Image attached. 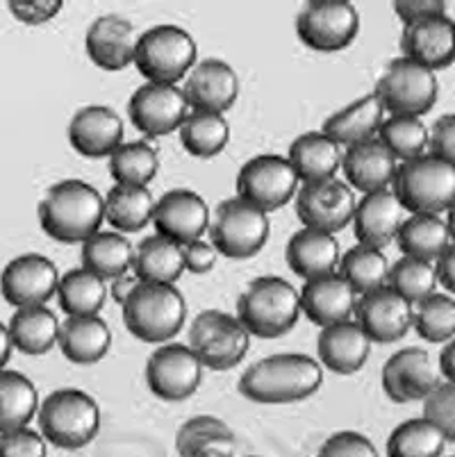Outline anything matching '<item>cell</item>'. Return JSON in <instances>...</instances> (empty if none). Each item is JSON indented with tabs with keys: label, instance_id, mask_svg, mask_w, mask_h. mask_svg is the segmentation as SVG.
<instances>
[{
	"label": "cell",
	"instance_id": "obj_1",
	"mask_svg": "<svg viewBox=\"0 0 455 457\" xmlns=\"http://www.w3.org/2000/svg\"><path fill=\"white\" fill-rule=\"evenodd\" d=\"M324 369L315 357L303 353L269 355L240 378V394L257 405H290L319 392Z\"/></svg>",
	"mask_w": 455,
	"mask_h": 457
},
{
	"label": "cell",
	"instance_id": "obj_2",
	"mask_svg": "<svg viewBox=\"0 0 455 457\" xmlns=\"http://www.w3.org/2000/svg\"><path fill=\"white\" fill-rule=\"evenodd\" d=\"M105 221V198L89 182L69 178L46 191L39 203L41 230L60 244H82Z\"/></svg>",
	"mask_w": 455,
	"mask_h": 457
},
{
	"label": "cell",
	"instance_id": "obj_3",
	"mask_svg": "<svg viewBox=\"0 0 455 457\" xmlns=\"http://www.w3.org/2000/svg\"><path fill=\"white\" fill-rule=\"evenodd\" d=\"M123 323L137 339L146 344H169L182 330L187 301L175 285L137 282L123 303Z\"/></svg>",
	"mask_w": 455,
	"mask_h": 457
},
{
	"label": "cell",
	"instance_id": "obj_4",
	"mask_svg": "<svg viewBox=\"0 0 455 457\" xmlns=\"http://www.w3.org/2000/svg\"><path fill=\"white\" fill-rule=\"evenodd\" d=\"M299 289L285 278H256L237 301V319L244 323L249 335H256L260 339H275V337L287 335L299 323Z\"/></svg>",
	"mask_w": 455,
	"mask_h": 457
},
{
	"label": "cell",
	"instance_id": "obj_5",
	"mask_svg": "<svg viewBox=\"0 0 455 457\" xmlns=\"http://www.w3.org/2000/svg\"><path fill=\"white\" fill-rule=\"evenodd\" d=\"M392 194L410 214H442L455 201V162L426 153L396 166Z\"/></svg>",
	"mask_w": 455,
	"mask_h": 457
},
{
	"label": "cell",
	"instance_id": "obj_6",
	"mask_svg": "<svg viewBox=\"0 0 455 457\" xmlns=\"http://www.w3.org/2000/svg\"><path fill=\"white\" fill-rule=\"evenodd\" d=\"M37 421L46 442L64 451H78L89 446L98 435L100 407L82 389H57L41 401Z\"/></svg>",
	"mask_w": 455,
	"mask_h": 457
},
{
	"label": "cell",
	"instance_id": "obj_7",
	"mask_svg": "<svg viewBox=\"0 0 455 457\" xmlns=\"http://www.w3.org/2000/svg\"><path fill=\"white\" fill-rule=\"evenodd\" d=\"M196 41L181 26H156L137 37L135 62L146 82L178 85L196 64Z\"/></svg>",
	"mask_w": 455,
	"mask_h": 457
},
{
	"label": "cell",
	"instance_id": "obj_8",
	"mask_svg": "<svg viewBox=\"0 0 455 457\" xmlns=\"http://www.w3.org/2000/svg\"><path fill=\"white\" fill-rule=\"evenodd\" d=\"M187 346L203 367L212 371H231L249 353L250 335L237 314L206 310L191 321Z\"/></svg>",
	"mask_w": 455,
	"mask_h": 457
},
{
	"label": "cell",
	"instance_id": "obj_9",
	"mask_svg": "<svg viewBox=\"0 0 455 457\" xmlns=\"http://www.w3.org/2000/svg\"><path fill=\"white\" fill-rule=\"evenodd\" d=\"M207 230L210 244L221 257L249 260L265 248L271 223L265 212L235 196L221 203Z\"/></svg>",
	"mask_w": 455,
	"mask_h": 457
},
{
	"label": "cell",
	"instance_id": "obj_10",
	"mask_svg": "<svg viewBox=\"0 0 455 457\" xmlns=\"http://www.w3.org/2000/svg\"><path fill=\"white\" fill-rule=\"evenodd\" d=\"M374 96L381 101L385 114L390 116H424L433 110L440 96V82L433 71L396 57L390 62L378 82Z\"/></svg>",
	"mask_w": 455,
	"mask_h": 457
},
{
	"label": "cell",
	"instance_id": "obj_11",
	"mask_svg": "<svg viewBox=\"0 0 455 457\" xmlns=\"http://www.w3.org/2000/svg\"><path fill=\"white\" fill-rule=\"evenodd\" d=\"M360 32V14L349 0H310L296 16L300 44L319 53L344 51Z\"/></svg>",
	"mask_w": 455,
	"mask_h": 457
},
{
	"label": "cell",
	"instance_id": "obj_12",
	"mask_svg": "<svg viewBox=\"0 0 455 457\" xmlns=\"http://www.w3.org/2000/svg\"><path fill=\"white\" fill-rule=\"evenodd\" d=\"M299 178L282 155L250 157L237 173V196L266 212L285 207L299 191Z\"/></svg>",
	"mask_w": 455,
	"mask_h": 457
},
{
	"label": "cell",
	"instance_id": "obj_13",
	"mask_svg": "<svg viewBox=\"0 0 455 457\" xmlns=\"http://www.w3.org/2000/svg\"><path fill=\"white\" fill-rule=\"evenodd\" d=\"M203 369L190 346L162 344L146 362V385L162 401L181 403L198 392Z\"/></svg>",
	"mask_w": 455,
	"mask_h": 457
},
{
	"label": "cell",
	"instance_id": "obj_14",
	"mask_svg": "<svg viewBox=\"0 0 455 457\" xmlns=\"http://www.w3.org/2000/svg\"><path fill=\"white\" fill-rule=\"evenodd\" d=\"M294 198L296 216L303 228L328 232V235H335L349 226L358 203L353 189L337 178L303 185Z\"/></svg>",
	"mask_w": 455,
	"mask_h": 457
},
{
	"label": "cell",
	"instance_id": "obj_15",
	"mask_svg": "<svg viewBox=\"0 0 455 457\" xmlns=\"http://www.w3.org/2000/svg\"><path fill=\"white\" fill-rule=\"evenodd\" d=\"M60 269L41 253H23L7 262L0 276V294L12 307L46 305L57 294Z\"/></svg>",
	"mask_w": 455,
	"mask_h": 457
},
{
	"label": "cell",
	"instance_id": "obj_16",
	"mask_svg": "<svg viewBox=\"0 0 455 457\" xmlns=\"http://www.w3.org/2000/svg\"><path fill=\"white\" fill-rule=\"evenodd\" d=\"M187 114L190 105L178 85L146 82L128 101V116L132 126L146 137H166L181 130Z\"/></svg>",
	"mask_w": 455,
	"mask_h": 457
},
{
	"label": "cell",
	"instance_id": "obj_17",
	"mask_svg": "<svg viewBox=\"0 0 455 457\" xmlns=\"http://www.w3.org/2000/svg\"><path fill=\"white\" fill-rule=\"evenodd\" d=\"M383 389L394 403L424 401L440 385L442 376L431 353L424 348H400L383 367Z\"/></svg>",
	"mask_w": 455,
	"mask_h": 457
},
{
	"label": "cell",
	"instance_id": "obj_18",
	"mask_svg": "<svg viewBox=\"0 0 455 457\" xmlns=\"http://www.w3.org/2000/svg\"><path fill=\"white\" fill-rule=\"evenodd\" d=\"M153 226L157 235L166 237L178 246L203 239L210 228V207L206 198L191 189H171L153 210Z\"/></svg>",
	"mask_w": 455,
	"mask_h": 457
},
{
	"label": "cell",
	"instance_id": "obj_19",
	"mask_svg": "<svg viewBox=\"0 0 455 457\" xmlns=\"http://www.w3.org/2000/svg\"><path fill=\"white\" fill-rule=\"evenodd\" d=\"M182 94L191 112L223 114L240 98V76L228 62L207 57L187 73Z\"/></svg>",
	"mask_w": 455,
	"mask_h": 457
},
{
	"label": "cell",
	"instance_id": "obj_20",
	"mask_svg": "<svg viewBox=\"0 0 455 457\" xmlns=\"http://www.w3.org/2000/svg\"><path fill=\"white\" fill-rule=\"evenodd\" d=\"M412 310L415 305L403 301L385 285L369 294H362L356 301L353 314L371 344H394L403 339L412 328Z\"/></svg>",
	"mask_w": 455,
	"mask_h": 457
},
{
	"label": "cell",
	"instance_id": "obj_21",
	"mask_svg": "<svg viewBox=\"0 0 455 457\" xmlns=\"http://www.w3.org/2000/svg\"><path fill=\"white\" fill-rule=\"evenodd\" d=\"M66 135L82 157H110L123 144V119L107 105H87L71 116Z\"/></svg>",
	"mask_w": 455,
	"mask_h": 457
},
{
	"label": "cell",
	"instance_id": "obj_22",
	"mask_svg": "<svg viewBox=\"0 0 455 457\" xmlns=\"http://www.w3.org/2000/svg\"><path fill=\"white\" fill-rule=\"evenodd\" d=\"M403 57L428 71H442L453 64L455 26L449 14L431 16L403 28L400 35Z\"/></svg>",
	"mask_w": 455,
	"mask_h": 457
},
{
	"label": "cell",
	"instance_id": "obj_23",
	"mask_svg": "<svg viewBox=\"0 0 455 457\" xmlns=\"http://www.w3.org/2000/svg\"><path fill=\"white\" fill-rule=\"evenodd\" d=\"M135 26L121 14H103L87 28V57L103 71H123L135 62Z\"/></svg>",
	"mask_w": 455,
	"mask_h": 457
},
{
	"label": "cell",
	"instance_id": "obj_24",
	"mask_svg": "<svg viewBox=\"0 0 455 457\" xmlns=\"http://www.w3.org/2000/svg\"><path fill=\"white\" fill-rule=\"evenodd\" d=\"M300 314H306L319 328L335 326V323L350 321L356 310L358 294L349 287V282L337 271L306 280L299 292Z\"/></svg>",
	"mask_w": 455,
	"mask_h": 457
},
{
	"label": "cell",
	"instance_id": "obj_25",
	"mask_svg": "<svg viewBox=\"0 0 455 457\" xmlns=\"http://www.w3.org/2000/svg\"><path fill=\"white\" fill-rule=\"evenodd\" d=\"M403 219H406V210L396 201L392 189H383L365 194L362 201L356 203L350 223H353L358 244L383 251L387 244L396 239V232H399Z\"/></svg>",
	"mask_w": 455,
	"mask_h": 457
},
{
	"label": "cell",
	"instance_id": "obj_26",
	"mask_svg": "<svg viewBox=\"0 0 455 457\" xmlns=\"http://www.w3.org/2000/svg\"><path fill=\"white\" fill-rule=\"evenodd\" d=\"M396 166H399V162L375 137L346 148L340 162V169L344 171L349 187L362 191V196L374 194V191L390 189Z\"/></svg>",
	"mask_w": 455,
	"mask_h": 457
},
{
	"label": "cell",
	"instance_id": "obj_27",
	"mask_svg": "<svg viewBox=\"0 0 455 457\" xmlns=\"http://www.w3.org/2000/svg\"><path fill=\"white\" fill-rule=\"evenodd\" d=\"M316 353H319L321 367L340 376H353L369 360L371 342L356 321H341L321 328Z\"/></svg>",
	"mask_w": 455,
	"mask_h": 457
},
{
	"label": "cell",
	"instance_id": "obj_28",
	"mask_svg": "<svg viewBox=\"0 0 455 457\" xmlns=\"http://www.w3.org/2000/svg\"><path fill=\"white\" fill-rule=\"evenodd\" d=\"M287 267L291 273L303 280L325 276V273L337 271L340 264V244L335 235L328 232L310 230V228H300L299 232L290 237L285 246Z\"/></svg>",
	"mask_w": 455,
	"mask_h": 457
},
{
	"label": "cell",
	"instance_id": "obj_29",
	"mask_svg": "<svg viewBox=\"0 0 455 457\" xmlns=\"http://www.w3.org/2000/svg\"><path fill=\"white\" fill-rule=\"evenodd\" d=\"M175 451L181 457H235L237 437L219 417H191L175 432Z\"/></svg>",
	"mask_w": 455,
	"mask_h": 457
},
{
	"label": "cell",
	"instance_id": "obj_30",
	"mask_svg": "<svg viewBox=\"0 0 455 457\" xmlns=\"http://www.w3.org/2000/svg\"><path fill=\"white\" fill-rule=\"evenodd\" d=\"M57 346L69 362L78 367H91L100 362L112 348V330L103 319L96 317H66L60 326Z\"/></svg>",
	"mask_w": 455,
	"mask_h": 457
},
{
	"label": "cell",
	"instance_id": "obj_31",
	"mask_svg": "<svg viewBox=\"0 0 455 457\" xmlns=\"http://www.w3.org/2000/svg\"><path fill=\"white\" fill-rule=\"evenodd\" d=\"M287 162L303 185L335 178L341 162V148L324 132H306L291 141Z\"/></svg>",
	"mask_w": 455,
	"mask_h": 457
},
{
	"label": "cell",
	"instance_id": "obj_32",
	"mask_svg": "<svg viewBox=\"0 0 455 457\" xmlns=\"http://www.w3.org/2000/svg\"><path fill=\"white\" fill-rule=\"evenodd\" d=\"M383 121H385V110H383L381 101L369 94L328 116L321 126V132L335 141L337 146L349 148L360 141L374 139Z\"/></svg>",
	"mask_w": 455,
	"mask_h": 457
},
{
	"label": "cell",
	"instance_id": "obj_33",
	"mask_svg": "<svg viewBox=\"0 0 455 457\" xmlns=\"http://www.w3.org/2000/svg\"><path fill=\"white\" fill-rule=\"evenodd\" d=\"M60 326L55 312L46 305L19 307L7 323L12 348L23 355H46L57 346Z\"/></svg>",
	"mask_w": 455,
	"mask_h": 457
},
{
	"label": "cell",
	"instance_id": "obj_34",
	"mask_svg": "<svg viewBox=\"0 0 455 457\" xmlns=\"http://www.w3.org/2000/svg\"><path fill=\"white\" fill-rule=\"evenodd\" d=\"M396 244L406 257L435 262L453 244V235L442 214H410L396 232Z\"/></svg>",
	"mask_w": 455,
	"mask_h": 457
},
{
	"label": "cell",
	"instance_id": "obj_35",
	"mask_svg": "<svg viewBox=\"0 0 455 457\" xmlns=\"http://www.w3.org/2000/svg\"><path fill=\"white\" fill-rule=\"evenodd\" d=\"M82 269L98 276L100 280H116L132 271L135 248L131 239L121 232H96L82 242Z\"/></svg>",
	"mask_w": 455,
	"mask_h": 457
},
{
	"label": "cell",
	"instance_id": "obj_36",
	"mask_svg": "<svg viewBox=\"0 0 455 457\" xmlns=\"http://www.w3.org/2000/svg\"><path fill=\"white\" fill-rule=\"evenodd\" d=\"M132 273L137 280L148 285H175V280L185 273L182 246L162 235L146 237L135 248Z\"/></svg>",
	"mask_w": 455,
	"mask_h": 457
},
{
	"label": "cell",
	"instance_id": "obj_37",
	"mask_svg": "<svg viewBox=\"0 0 455 457\" xmlns=\"http://www.w3.org/2000/svg\"><path fill=\"white\" fill-rule=\"evenodd\" d=\"M156 198L148 187L114 185L105 196V221L121 235L139 232L153 221Z\"/></svg>",
	"mask_w": 455,
	"mask_h": 457
},
{
	"label": "cell",
	"instance_id": "obj_38",
	"mask_svg": "<svg viewBox=\"0 0 455 457\" xmlns=\"http://www.w3.org/2000/svg\"><path fill=\"white\" fill-rule=\"evenodd\" d=\"M39 405V389L30 378L12 369L0 371V432L28 426Z\"/></svg>",
	"mask_w": 455,
	"mask_h": 457
},
{
	"label": "cell",
	"instance_id": "obj_39",
	"mask_svg": "<svg viewBox=\"0 0 455 457\" xmlns=\"http://www.w3.org/2000/svg\"><path fill=\"white\" fill-rule=\"evenodd\" d=\"M57 301L66 317H96L107 301V282L87 269H71L60 278Z\"/></svg>",
	"mask_w": 455,
	"mask_h": 457
},
{
	"label": "cell",
	"instance_id": "obj_40",
	"mask_svg": "<svg viewBox=\"0 0 455 457\" xmlns=\"http://www.w3.org/2000/svg\"><path fill=\"white\" fill-rule=\"evenodd\" d=\"M178 132H181L182 148L200 160L221 155L231 141V126L223 114H210V112H190Z\"/></svg>",
	"mask_w": 455,
	"mask_h": 457
},
{
	"label": "cell",
	"instance_id": "obj_41",
	"mask_svg": "<svg viewBox=\"0 0 455 457\" xmlns=\"http://www.w3.org/2000/svg\"><path fill=\"white\" fill-rule=\"evenodd\" d=\"M387 257L381 248H371L365 244L349 248L344 255H340L337 273L349 282V287L356 294H369L378 287H385L387 282Z\"/></svg>",
	"mask_w": 455,
	"mask_h": 457
},
{
	"label": "cell",
	"instance_id": "obj_42",
	"mask_svg": "<svg viewBox=\"0 0 455 457\" xmlns=\"http://www.w3.org/2000/svg\"><path fill=\"white\" fill-rule=\"evenodd\" d=\"M449 439L426 419H408L392 430L387 457H442Z\"/></svg>",
	"mask_w": 455,
	"mask_h": 457
},
{
	"label": "cell",
	"instance_id": "obj_43",
	"mask_svg": "<svg viewBox=\"0 0 455 457\" xmlns=\"http://www.w3.org/2000/svg\"><path fill=\"white\" fill-rule=\"evenodd\" d=\"M160 157L146 141H123L110 155V176L116 185L146 187L157 176Z\"/></svg>",
	"mask_w": 455,
	"mask_h": 457
},
{
	"label": "cell",
	"instance_id": "obj_44",
	"mask_svg": "<svg viewBox=\"0 0 455 457\" xmlns=\"http://www.w3.org/2000/svg\"><path fill=\"white\" fill-rule=\"evenodd\" d=\"M378 141L392 153L396 162H408L426 155L428 128L419 116H387L378 128Z\"/></svg>",
	"mask_w": 455,
	"mask_h": 457
},
{
	"label": "cell",
	"instance_id": "obj_45",
	"mask_svg": "<svg viewBox=\"0 0 455 457\" xmlns=\"http://www.w3.org/2000/svg\"><path fill=\"white\" fill-rule=\"evenodd\" d=\"M387 287L399 294L403 301L417 305L424 298L437 292V278L433 262L417 260V257H400L387 271Z\"/></svg>",
	"mask_w": 455,
	"mask_h": 457
},
{
	"label": "cell",
	"instance_id": "obj_46",
	"mask_svg": "<svg viewBox=\"0 0 455 457\" xmlns=\"http://www.w3.org/2000/svg\"><path fill=\"white\" fill-rule=\"evenodd\" d=\"M412 326L421 339L431 344H446L455 337V301L451 294H433L417 303L412 310Z\"/></svg>",
	"mask_w": 455,
	"mask_h": 457
},
{
	"label": "cell",
	"instance_id": "obj_47",
	"mask_svg": "<svg viewBox=\"0 0 455 457\" xmlns=\"http://www.w3.org/2000/svg\"><path fill=\"white\" fill-rule=\"evenodd\" d=\"M428 423L444 432L449 442L455 439V385L440 382L428 396L424 398V417Z\"/></svg>",
	"mask_w": 455,
	"mask_h": 457
},
{
	"label": "cell",
	"instance_id": "obj_48",
	"mask_svg": "<svg viewBox=\"0 0 455 457\" xmlns=\"http://www.w3.org/2000/svg\"><path fill=\"white\" fill-rule=\"evenodd\" d=\"M316 457H378V451L362 432L341 430L325 439Z\"/></svg>",
	"mask_w": 455,
	"mask_h": 457
},
{
	"label": "cell",
	"instance_id": "obj_49",
	"mask_svg": "<svg viewBox=\"0 0 455 457\" xmlns=\"http://www.w3.org/2000/svg\"><path fill=\"white\" fill-rule=\"evenodd\" d=\"M46 439L32 428L0 432V457H46Z\"/></svg>",
	"mask_w": 455,
	"mask_h": 457
},
{
	"label": "cell",
	"instance_id": "obj_50",
	"mask_svg": "<svg viewBox=\"0 0 455 457\" xmlns=\"http://www.w3.org/2000/svg\"><path fill=\"white\" fill-rule=\"evenodd\" d=\"M62 0H12L7 10L23 26H44L62 12Z\"/></svg>",
	"mask_w": 455,
	"mask_h": 457
},
{
	"label": "cell",
	"instance_id": "obj_51",
	"mask_svg": "<svg viewBox=\"0 0 455 457\" xmlns=\"http://www.w3.org/2000/svg\"><path fill=\"white\" fill-rule=\"evenodd\" d=\"M428 148L431 155L440 160L453 162L455 160V116L444 114L440 116L433 128L428 130Z\"/></svg>",
	"mask_w": 455,
	"mask_h": 457
},
{
	"label": "cell",
	"instance_id": "obj_52",
	"mask_svg": "<svg viewBox=\"0 0 455 457\" xmlns=\"http://www.w3.org/2000/svg\"><path fill=\"white\" fill-rule=\"evenodd\" d=\"M216 248L212 246L206 239H196L182 246V264H185V271L194 273V276H206L215 269L216 264Z\"/></svg>",
	"mask_w": 455,
	"mask_h": 457
},
{
	"label": "cell",
	"instance_id": "obj_53",
	"mask_svg": "<svg viewBox=\"0 0 455 457\" xmlns=\"http://www.w3.org/2000/svg\"><path fill=\"white\" fill-rule=\"evenodd\" d=\"M394 14L403 21V26H410L417 21L446 14V3L444 0H396Z\"/></svg>",
	"mask_w": 455,
	"mask_h": 457
},
{
	"label": "cell",
	"instance_id": "obj_54",
	"mask_svg": "<svg viewBox=\"0 0 455 457\" xmlns=\"http://www.w3.org/2000/svg\"><path fill=\"white\" fill-rule=\"evenodd\" d=\"M433 269H435L437 285L444 287V294L453 292L455 287V246L451 244L435 262H433Z\"/></svg>",
	"mask_w": 455,
	"mask_h": 457
},
{
	"label": "cell",
	"instance_id": "obj_55",
	"mask_svg": "<svg viewBox=\"0 0 455 457\" xmlns=\"http://www.w3.org/2000/svg\"><path fill=\"white\" fill-rule=\"evenodd\" d=\"M453 353H455V342L444 344L440 357H437V371H440L442 380L444 382H455V362H453Z\"/></svg>",
	"mask_w": 455,
	"mask_h": 457
},
{
	"label": "cell",
	"instance_id": "obj_56",
	"mask_svg": "<svg viewBox=\"0 0 455 457\" xmlns=\"http://www.w3.org/2000/svg\"><path fill=\"white\" fill-rule=\"evenodd\" d=\"M137 282H139V280H137V278H135V280H128V276L116 278V280H112V287H110L112 296H114L119 303H123L125 298H128V294H131L132 289H135Z\"/></svg>",
	"mask_w": 455,
	"mask_h": 457
},
{
	"label": "cell",
	"instance_id": "obj_57",
	"mask_svg": "<svg viewBox=\"0 0 455 457\" xmlns=\"http://www.w3.org/2000/svg\"><path fill=\"white\" fill-rule=\"evenodd\" d=\"M12 339H10V332H7V326L3 321H0V371L7 367V362H10L12 357Z\"/></svg>",
	"mask_w": 455,
	"mask_h": 457
},
{
	"label": "cell",
	"instance_id": "obj_58",
	"mask_svg": "<svg viewBox=\"0 0 455 457\" xmlns=\"http://www.w3.org/2000/svg\"><path fill=\"white\" fill-rule=\"evenodd\" d=\"M253 457H257V455H253Z\"/></svg>",
	"mask_w": 455,
	"mask_h": 457
}]
</instances>
